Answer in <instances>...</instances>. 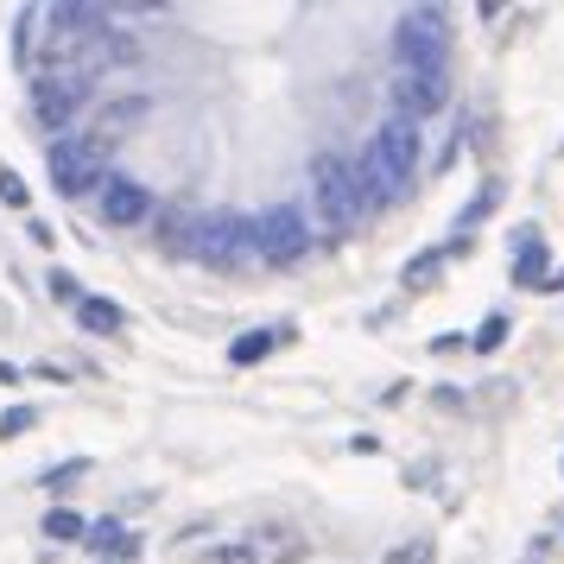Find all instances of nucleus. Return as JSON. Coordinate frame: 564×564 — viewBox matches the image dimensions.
<instances>
[{
	"mask_svg": "<svg viewBox=\"0 0 564 564\" xmlns=\"http://www.w3.org/2000/svg\"><path fill=\"white\" fill-rule=\"evenodd\" d=\"M412 165H419V128L393 115L387 128H375L368 153L356 159V178H361V197H368V209H375V204H393V197L412 184Z\"/></svg>",
	"mask_w": 564,
	"mask_h": 564,
	"instance_id": "1",
	"label": "nucleus"
},
{
	"mask_svg": "<svg viewBox=\"0 0 564 564\" xmlns=\"http://www.w3.org/2000/svg\"><path fill=\"white\" fill-rule=\"evenodd\" d=\"M311 197H317V216H324V229H356L361 209H368V197H361V178L349 159L324 153L317 165H311Z\"/></svg>",
	"mask_w": 564,
	"mask_h": 564,
	"instance_id": "2",
	"label": "nucleus"
},
{
	"mask_svg": "<svg viewBox=\"0 0 564 564\" xmlns=\"http://www.w3.org/2000/svg\"><path fill=\"white\" fill-rule=\"evenodd\" d=\"M393 57H400V64H425V70H451V26H444V13H437V7L400 13V26H393Z\"/></svg>",
	"mask_w": 564,
	"mask_h": 564,
	"instance_id": "3",
	"label": "nucleus"
},
{
	"mask_svg": "<svg viewBox=\"0 0 564 564\" xmlns=\"http://www.w3.org/2000/svg\"><path fill=\"white\" fill-rule=\"evenodd\" d=\"M89 96H96V83L83 77V70H70V64H57V70H45V77L32 83V115L45 128H70L89 108Z\"/></svg>",
	"mask_w": 564,
	"mask_h": 564,
	"instance_id": "4",
	"label": "nucleus"
},
{
	"mask_svg": "<svg viewBox=\"0 0 564 564\" xmlns=\"http://www.w3.org/2000/svg\"><path fill=\"white\" fill-rule=\"evenodd\" d=\"M191 254L216 260V267H235V260H254L260 254V229L254 216H204V223H191Z\"/></svg>",
	"mask_w": 564,
	"mask_h": 564,
	"instance_id": "5",
	"label": "nucleus"
},
{
	"mask_svg": "<svg viewBox=\"0 0 564 564\" xmlns=\"http://www.w3.org/2000/svg\"><path fill=\"white\" fill-rule=\"evenodd\" d=\"M45 165H52V184L64 197H77L89 184L102 178V140L96 133H57L52 147H45Z\"/></svg>",
	"mask_w": 564,
	"mask_h": 564,
	"instance_id": "6",
	"label": "nucleus"
},
{
	"mask_svg": "<svg viewBox=\"0 0 564 564\" xmlns=\"http://www.w3.org/2000/svg\"><path fill=\"white\" fill-rule=\"evenodd\" d=\"M451 102V70H425V64H400L393 70V108L400 121H425Z\"/></svg>",
	"mask_w": 564,
	"mask_h": 564,
	"instance_id": "7",
	"label": "nucleus"
},
{
	"mask_svg": "<svg viewBox=\"0 0 564 564\" xmlns=\"http://www.w3.org/2000/svg\"><path fill=\"white\" fill-rule=\"evenodd\" d=\"M254 229H260V260H299L305 254V241H311L305 209H292V204L254 216Z\"/></svg>",
	"mask_w": 564,
	"mask_h": 564,
	"instance_id": "8",
	"label": "nucleus"
},
{
	"mask_svg": "<svg viewBox=\"0 0 564 564\" xmlns=\"http://www.w3.org/2000/svg\"><path fill=\"white\" fill-rule=\"evenodd\" d=\"M153 216V191L133 178H108L102 184V223L108 229H140Z\"/></svg>",
	"mask_w": 564,
	"mask_h": 564,
	"instance_id": "9",
	"label": "nucleus"
},
{
	"mask_svg": "<svg viewBox=\"0 0 564 564\" xmlns=\"http://www.w3.org/2000/svg\"><path fill=\"white\" fill-rule=\"evenodd\" d=\"M83 545H89L96 558H115V564H128L133 552H140V539H133L128 527H115V520H102V527H89V533H83Z\"/></svg>",
	"mask_w": 564,
	"mask_h": 564,
	"instance_id": "10",
	"label": "nucleus"
},
{
	"mask_svg": "<svg viewBox=\"0 0 564 564\" xmlns=\"http://www.w3.org/2000/svg\"><path fill=\"white\" fill-rule=\"evenodd\" d=\"M147 115H153V102H147V96H128V102L96 108V128H102V133H128L133 121H147ZM102 133H96V140H102Z\"/></svg>",
	"mask_w": 564,
	"mask_h": 564,
	"instance_id": "11",
	"label": "nucleus"
},
{
	"mask_svg": "<svg viewBox=\"0 0 564 564\" xmlns=\"http://www.w3.org/2000/svg\"><path fill=\"white\" fill-rule=\"evenodd\" d=\"M77 324H83V330H121V324H128V311L115 305V299H77Z\"/></svg>",
	"mask_w": 564,
	"mask_h": 564,
	"instance_id": "12",
	"label": "nucleus"
},
{
	"mask_svg": "<svg viewBox=\"0 0 564 564\" xmlns=\"http://www.w3.org/2000/svg\"><path fill=\"white\" fill-rule=\"evenodd\" d=\"M45 533H52V539H83V533H89V527H83V520H77V513H70V508H57L52 520H45Z\"/></svg>",
	"mask_w": 564,
	"mask_h": 564,
	"instance_id": "13",
	"label": "nucleus"
},
{
	"mask_svg": "<svg viewBox=\"0 0 564 564\" xmlns=\"http://www.w3.org/2000/svg\"><path fill=\"white\" fill-rule=\"evenodd\" d=\"M267 349H273V336H241V343H235L229 356H235V361H260Z\"/></svg>",
	"mask_w": 564,
	"mask_h": 564,
	"instance_id": "14",
	"label": "nucleus"
},
{
	"mask_svg": "<svg viewBox=\"0 0 564 564\" xmlns=\"http://www.w3.org/2000/svg\"><path fill=\"white\" fill-rule=\"evenodd\" d=\"M539 273H545V254L527 248V254H520V285H539Z\"/></svg>",
	"mask_w": 564,
	"mask_h": 564,
	"instance_id": "15",
	"label": "nucleus"
},
{
	"mask_svg": "<svg viewBox=\"0 0 564 564\" xmlns=\"http://www.w3.org/2000/svg\"><path fill=\"white\" fill-rule=\"evenodd\" d=\"M26 425H32V406H13L7 419H0V437H20Z\"/></svg>",
	"mask_w": 564,
	"mask_h": 564,
	"instance_id": "16",
	"label": "nucleus"
},
{
	"mask_svg": "<svg viewBox=\"0 0 564 564\" xmlns=\"http://www.w3.org/2000/svg\"><path fill=\"white\" fill-rule=\"evenodd\" d=\"M387 564H432V545H400Z\"/></svg>",
	"mask_w": 564,
	"mask_h": 564,
	"instance_id": "17",
	"label": "nucleus"
},
{
	"mask_svg": "<svg viewBox=\"0 0 564 564\" xmlns=\"http://www.w3.org/2000/svg\"><path fill=\"white\" fill-rule=\"evenodd\" d=\"M0 197H7V204H26V184L13 178V172H0Z\"/></svg>",
	"mask_w": 564,
	"mask_h": 564,
	"instance_id": "18",
	"label": "nucleus"
},
{
	"mask_svg": "<svg viewBox=\"0 0 564 564\" xmlns=\"http://www.w3.org/2000/svg\"><path fill=\"white\" fill-rule=\"evenodd\" d=\"M501 330H508V324H501V317H488L482 336H476V349H495V343H501Z\"/></svg>",
	"mask_w": 564,
	"mask_h": 564,
	"instance_id": "19",
	"label": "nucleus"
}]
</instances>
